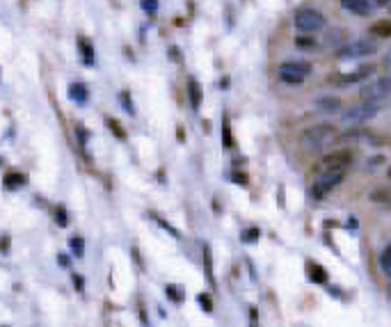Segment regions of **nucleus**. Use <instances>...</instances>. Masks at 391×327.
Segmentation results:
<instances>
[{
    "mask_svg": "<svg viewBox=\"0 0 391 327\" xmlns=\"http://www.w3.org/2000/svg\"><path fill=\"white\" fill-rule=\"evenodd\" d=\"M332 140H334V126L332 124H316L300 135V144H302V149H307V151L325 147V144H330Z\"/></svg>",
    "mask_w": 391,
    "mask_h": 327,
    "instance_id": "obj_1",
    "label": "nucleus"
},
{
    "mask_svg": "<svg viewBox=\"0 0 391 327\" xmlns=\"http://www.w3.org/2000/svg\"><path fill=\"white\" fill-rule=\"evenodd\" d=\"M311 76V64L309 62H284L279 66V78L288 85H300Z\"/></svg>",
    "mask_w": 391,
    "mask_h": 327,
    "instance_id": "obj_2",
    "label": "nucleus"
},
{
    "mask_svg": "<svg viewBox=\"0 0 391 327\" xmlns=\"http://www.w3.org/2000/svg\"><path fill=\"white\" fill-rule=\"evenodd\" d=\"M341 181H343V169H327V172H323L316 178L314 188H311V195H314L316 199H323V197L330 195Z\"/></svg>",
    "mask_w": 391,
    "mask_h": 327,
    "instance_id": "obj_3",
    "label": "nucleus"
},
{
    "mask_svg": "<svg viewBox=\"0 0 391 327\" xmlns=\"http://www.w3.org/2000/svg\"><path fill=\"white\" fill-rule=\"evenodd\" d=\"M378 51V44L371 42V39H355V42L345 44V46H338L336 57L338 59H355V57H364V55H371Z\"/></svg>",
    "mask_w": 391,
    "mask_h": 327,
    "instance_id": "obj_4",
    "label": "nucleus"
},
{
    "mask_svg": "<svg viewBox=\"0 0 391 327\" xmlns=\"http://www.w3.org/2000/svg\"><path fill=\"white\" fill-rule=\"evenodd\" d=\"M325 25V16L311 7H302V9H297L295 12V28L300 32H316Z\"/></svg>",
    "mask_w": 391,
    "mask_h": 327,
    "instance_id": "obj_5",
    "label": "nucleus"
},
{
    "mask_svg": "<svg viewBox=\"0 0 391 327\" xmlns=\"http://www.w3.org/2000/svg\"><path fill=\"white\" fill-rule=\"evenodd\" d=\"M380 110H382L380 101H364V103H359V106H352L350 110H345V112H343V121H345V124H359V121L373 119Z\"/></svg>",
    "mask_w": 391,
    "mask_h": 327,
    "instance_id": "obj_6",
    "label": "nucleus"
},
{
    "mask_svg": "<svg viewBox=\"0 0 391 327\" xmlns=\"http://www.w3.org/2000/svg\"><path fill=\"white\" fill-rule=\"evenodd\" d=\"M391 94V73H387L385 78H378L375 83L366 85L362 89V96L364 101H382Z\"/></svg>",
    "mask_w": 391,
    "mask_h": 327,
    "instance_id": "obj_7",
    "label": "nucleus"
},
{
    "mask_svg": "<svg viewBox=\"0 0 391 327\" xmlns=\"http://www.w3.org/2000/svg\"><path fill=\"white\" fill-rule=\"evenodd\" d=\"M350 163H352V154L350 151H334V154H327L323 161H320V165H323V169H343V167H348Z\"/></svg>",
    "mask_w": 391,
    "mask_h": 327,
    "instance_id": "obj_8",
    "label": "nucleus"
},
{
    "mask_svg": "<svg viewBox=\"0 0 391 327\" xmlns=\"http://www.w3.org/2000/svg\"><path fill=\"white\" fill-rule=\"evenodd\" d=\"M343 142H368V144H380V137L371 135L366 128H359V131H350L345 135H341Z\"/></svg>",
    "mask_w": 391,
    "mask_h": 327,
    "instance_id": "obj_9",
    "label": "nucleus"
},
{
    "mask_svg": "<svg viewBox=\"0 0 391 327\" xmlns=\"http://www.w3.org/2000/svg\"><path fill=\"white\" fill-rule=\"evenodd\" d=\"M338 2H341L343 9H348L352 14H359V16H366L373 9V7L368 5V0H338Z\"/></svg>",
    "mask_w": 391,
    "mask_h": 327,
    "instance_id": "obj_10",
    "label": "nucleus"
},
{
    "mask_svg": "<svg viewBox=\"0 0 391 327\" xmlns=\"http://www.w3.org/2000/svg\"><path fill=\"white\" fill-rule=\"evenodd\" d=\"M373 71H375V66H373V64H364V66H359V69H355V71H350L348 76L341 78V83H345V85H350V83H359V80L368 78Z\"/></svg>",
    "mask_w": 391,
    "mask_h": 327,
    "instance_id": "obj_11",
    "label": "nucleus"
},
{
    "mask_svg": "<svg viewBox=\"0 0 391 327\" xmlns=\"http://www.w3.org/2000/svg\"><path fill=\"white\" fill-rule=\"evenodd\" d=\"M69 99H71L73 103H78V106H85V103H87V99H89L87 85L71 83V87H69Z\"/></svg>",
    "mask_w": 391,
    "mask_h": 327,
    "instance_id": "obj_12",
    "label": "nucleus"
},
{
    "mask_svg": "<svg viewBox=\"0 0 391 327\" xmlns=\"http://www.w3.org/2000/svg\"><path fill=\"white\" fill-rule=\"evenodd\" d=\"M78 51H80V59H83V64H87V66L94 64V46L89 44V39L80 37V39H78Z\"/></svg>",
    "mask_w": 391,
    "mask_h": 327,
    "instance_id": "obj_13",
    "label": "nucleus"
},
{
    "mask_svg": "<svg viewBox=\"0 0 391 327\" xmlns=\"http://www.w3.org/2000/svg\"><path fill=\"white\" fill-rule=\"evenodd\" d=\"M316 108H318V112L334 114V112H341V101H338V99H330V96H323V99L316 101Z\"/></svg>",
    "mask_w": 391,
    "mask_h": 327,
    "instance_id": "obj_14",
    "label": "nucleus"
},
{
    "mask_svg": "<svg viewBox=\"0 0 391 327\" xmlns=\"http://www.w3.org/2000/svg\"><path fill=\"white\" fill-rule=\"evenodd\" d=\"M307 270H309V279L314 281V284H325L327 281V270L323 266H318V263L309 261L307 263Z\"/></svg>",
    "mask_w": 391,
    "mask_h": 327,
    "instance_id": "obj_15",
    "label": "nucleus"
},
{
    "mask_svg": "<svg viewBox=\"0 0 391 327\" xmlns=\"http://www.w3.org/2000/svg\"><path fill=\"white\" fill-rule=\"evenodd\" d=\"M188 92H190V106L197 110V108L202 106V85L197 83L195 78H190V80H188Z\"/></svg>",
    "mask_w": 391,
    "mask_h": 327,
    "instance_id": "obj_16",
    "label": "nucleus"
},
{
    "mask_svg": "<svg viewBox=\"0 0 391 327\" xmlns=\"http://www.w3.org/2000/svg\"><path fill=\"white\" fill-rule=\"evenodd\" d=\"M23 183H25V176L23 174H18V172H9L5 176V185L9 188V190H18Z\"/></svg>",
    "mask_w": 391,
    "mask_h": 327,
    "instance_id": "obj_17",
    "label": "nucleus"
},
{
    "mask_svg": "<svg viewBox=\"0 0 391 327\" xmlns=\"http://www.w3.org/2000/svg\"><path fill=\"white\" fill-rule=\"evenodd\" d=\"M371 35L373 37H391V21H378L371 25Z\"/></svg>",
    "mask_w": 391,
    "mask_h": 327,
    "instance_id": "obj_18",
    "label": "nucleus"
},
{
    "mask_svg": "<svg viewBox=\"0 0 391 327\" xmlns=\"http://www.w3.org/2000/svg\"><path fill=\"white\" fill-rule=\"evenodd\" d=\"M380 268H382L387 274H391V243L387 245L385 250H382V254H380Z\"/></svg>",
    "mask_w": 391,
    "mask_h": 327,
    "instance_id": "obj_19",
    "label": "nucleus"
},
{
    "mask_svg": "<svg viewBox=\"0 0 391 327\" xmlns=\"http://www.w3.org/2000/svg\"><path fill=\"white\" fill-rule=\"evenodd\" d=\"M167 291V297H169V300H172V302H176V304H181L183 302V288H181V286H174V284H169L165 288Z\"/></svg>",
    "mask_w": 391,
    "mask_h": 327,
    "instance_id": "obj_20",
    "label": "nucleus"
},
{
    "mask_svg": "<svg viewBox=\"0 0 391 327\" xmlns=\"http://www.w3.org/2000/svg\"><path fill=\"white\" fill-rule=\"evenodd\" d=\"M222 144H224V149H233V135H231V128H229V121H222Z\"/></svg>",
    "mask_w": 391,
    "mask_h": 327,
    "instance_id": "obj_21",
    "label": "nucleus"
},
{
    "mask_svg": "<svg viewBox=\"0 0 391 327\" xmlns=\"http://www.w3.org/2000/svg\"><path fill=\"white\" fill-rule=\"evenodd\" d=\"M204 270H206V281L215 286V277H213V270H211V252H208L206 245H204Z\"/></svg>",
    "mask_w": 391,
    "mask_h": 327,
    "instance_id": "obj_22",
    "label": "nucleus"
},
{
    "mask_svg": "<svg viewBox=\"0 0 391 327\" xmlns=\"http://www.w3.org/2000/svg\"><path fill=\"white\" fill-rule=\"evenodd\" d=\"M55 222H57L59 226H66V224H69V213L64 211V206H57V208H55Z\"/></svg>",
    "mask_w": 391,
    "mask_h": 327,
    "instance_id": "obj_23",
    "label": "nucleus"
},
{
    "mask_svg": "<svg viewBox=\"0 0 391 327\" xmlns=\"http://www.w3.org/2000/svg\"><path fill=\"white\" fill-rule=\"evenodd\" d=\"M106 121H108V126H110V131L114 133V137H117V140H126V133L121 131V126H119V124H117V121H114L112 117H108Z\"/></svg>",
    "mask_w": 391,
    "mask_h": 327,
    "instance_id": "obj_24",
    "label": "nucleus"
},
{
    "mask_svg": "<svg viewBox=\"0 0 391 327\" xmlns=\"http://www.w3.org/2000/svg\"><path fill=\"white\" fill-rule=\"evenodd\" d=\"M259 229L256 226H252V229H247V231H243V243H256L259 240Z\"/></svg>",
    "mask_w": 391,
    "mask_h": 327,
    "instance_id": "obj_25",
    "label": "nucleus"
},
{
    "mask_svg": "<svg viewBox=\"0 0 391 327\" xmlns=\"http://www.w3.org/2000/svg\"><path fill=\"white\" fill-rule=\"evenodd\" d=\"M119 101L124 103L126 112H128V114H135V108H133V103H130V96H128V92H121V94H119Z\"/></svg>",
    "mask_w": 391,
    "mask_h": 327,
    "instance_id": "obj_26",
    "label": "nucleus"
},
{
    "mask_svg": "<svg viewBox=\"0 0 391 327\" xmlns=\"http://www.w3.org/2000/svg\"><path fill=\"white\" fill-rule=\"evenodd\" d=\"M140 5H142V9L147 14L158 12V0H140Z\"/></svg>",
    "mask_w": 391,
    "mask_h": 327,
    "instance_id": "obj_27",
    "label": "nucleus"
},
{
    "mask_svg": "<svg viewBox=\"0 0 391 327\" xmlns=\"http://www.w3.org/2000/svg\"><path fill=\"white\" fill-rule=\"evenodd\" d=\"M71 250L76 256H83V238L80 236H73L71 238Z\"/></svg>",
    "mask_w": 391,
    "mask_h": 327,
    "instance_id": "obj_28",
    "label": "nucleus"
},
{
    "mask_svg": "<svg viewBox=\"0 0 391 327\" xmlns=\"http://www.w3.org/2000/svg\"><path fill=\"white\" fill-rule=\"evenodd\" d=\"M229 178H231V181H236L238 185H247L249 183V178L245 176L243 172H231V174H229Z\"/></svg>",
    "mask_w": 391,
    "mask_h": 327,
    "instance_id": "obj_29",
    "label": "nucleus"
},
{
    "mask_svg": "<svg viewBox=\"0 0 391 327\" xmlns=\"http://www.w3.org/2000/svg\"><path fill=\"white\" fill-rule=\"evenodd\" d=\"M295 44H297L300 48H314V46H316V42L311 39V37H297Z\"/></svg>",
    "mask_w": 391,
    "mask_h": 327,
    "instance_id": "obj_30",
    "label": "nucleus"
},
{
    "mask_svg": "<svg viewBox=\"0 0 391 327\" xmlns=\"http://www.w3.org/2000/svg\"><path fill=\"white\" fill-rule=\"evenodd\" d=\"M154 220H156V222H158V224H160V226H165V229H167V231H169V233H172V236H174V238H181V233H178V231H176V229H174V226H169V224H167V222H165V220H163V218H158V215H154Z\"/></svg>",
    "mask_w": 391,
    "mask_h": 327,
    "instance_id": "obj_31",
    "label": "nucleus"
},
{
    "mask_svg": "<svg viewBox=\"0 0 391 327\" xmlns=\"http://www.w3.org/2000/svg\"><path fill=\"white\" fill-rule=\"evenodd\" d=\"M197 300H199V304H202V309L206 311V314H213V304H211V300H208L206 295H199Z\"/></svg>",
    "mask_w": 391,
    "mask_h": 327,
    "instance_id": "obj_32",
    "label": "nucleus"
},
{
    "mask_svg": "<svg viewBox=\"0 0 391 327\" xmlns=\"http://www.w3.org/2000/svg\"><path fill=\"white\" fill-rule=\"evenodd\" d=\"M76 131H78V140H80V144L87 142V131H83V126H76Z\"/></svg>",
    "mask_w": 391,
    "mask_h": 327,
    "instance_id": "obj_33",
    "label": "nucleus"
},
{
    "mask_svg": "<svg viewBox=\"0 0 391 327\" xmlns=\"http://www.w3.org/2000/svg\"><path fill=\"white\" fill-rule=\"evenodd\" d=\"M169 59H172V62H178V59H181V53H178V48H169Z\"/></svg>",
    "mask_w": 391,
    "mask_h": 327,
    "instance_id": "obj_34",
    "label": "nucleus"
},
{
    "mask_svg": "<svg viewBox=\"0 0 391 327\" xmlns=\"http://www.w3.org/2000/svg\"><path fill=\"white\" fill-rule=\"evenodd\" d=\"M73 284H76L78 291H83V277L80 274H73Z\"/></svg>",
    "mask_w": 391,
    "mask_h": 327,
    "instance_id": "obj_35",
    "label": "nucleus"
},
{
    "mask_svg": "<svg viewBox=\"0 0 391 327\" xmlns=\"http://www.w3.org/2000/svg\"><path fill=\"white\" fill-rule=\"evenodd\" d=\"M385 161V158H382V156H378V158H371V161H368V167H375V165H380V163Z\"/></svg>",
    "mask_w": 391,
    "mask_h": 327,
    "instance_id": "obj_36",
    "label": "nucleus"
},
{
    "mask_svg": "<svg viewBox=\"0 0 391 327\" xmlns=\"http://www.w3.org/2000/svg\"><path fill=\"white\" fill-rule=\"evenodd\" d=\"M57 261H59V266H69V256H66V254H59Z\"/></svg>",
    "mask_w": 391,
    "mask_h": 327,
    "instance_id": "obj_37",
    "label": "nucleus"
},
{
    "mask_svg": "<svg viewBox=\"0 0 391 327\" xmlns=\"http://www.w3.org/2000/svg\"><path fill=\"white\" fill-rule=\"evenodd\" d=\"M385 64H387V66H389V69H391V51H389V55H387V59H385Z\"/></svg>",
    "mask_w": 391,
    "mask_h": 327,
    "instance_id": "obj_38",
    "label": "nucleus"
},
{
    "mask_svg": "<svg viewBox=\"0 0 391 327\" xmlns=\"http://www.w3.org/2000/svg\"><path fill=\"white\" fill-rule=\"evenodd\" d=\"M375 2H378L380 7H385V5H389V0H375Z\"/></svg>",
    "mask_w": 391,
    "mask_h": 327,
    "instance_id": "obj_39",
    "label": "nucleus"
},
{
    "mask_svg": "<svg viewBox=\"0 0 391 327\" xmlns=\"http://www.w3.org/2000/svg\"><path fill=\"white\" fill-rule=\"evenodd\" d=\"M389 176H391V169H389Z\"/></svg>",
    "mask_w": 391,
    "mask_h": 327,
    "instance_id": "obj_40",
    "label": "nucleus"
}]
</instances>
